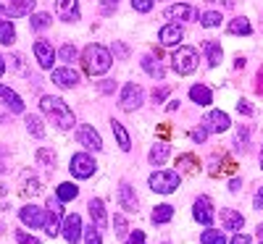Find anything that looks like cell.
I'll return each instance as SVG.
<instances>
[{
    "instance_id": "6da1fadb",
    "label": "cell",
    "mask_w": 263,
    "mask_h": 244,
    "mask_svg": "<svg viewBox=\"0 0 263 244\" xmlns=\"http://www.w3.org/2000/svg\"><path fill=\"white\" fill-rule=\"evenodd\" d=\"M40 110H42V113H45V116L53 121V126H58L61 131H69V129L77 126V121H74V110L66 105L61 97L42 95V97H40Z\"/></svg>"
},
{
    "instance_id": "7a4b0ae2",
    "label": "cell",
    "mask_w": 263,
    "mask_h": 244,
    "mask_svg": "<svg viewBox=\"0 0 263 244\" xmlns=\"http://www.w3.org/2000/svg\"><path fill=\"white\" fill-rule=\"evenodd\" d=\"M82 63H84V71L90 74V76H103L108 69L114 66V55L108 48L103 45H87L84 53H82Z\"/></svg>"
},
{
    "instance_id": "3957f363",
    "label": "cell",
    "mask_w": 263,
    "mask_h": 244,
    "mask_svg": "<svg viewBox=\"0 0 263 244\" xmlns=\"http://www.w3.org/2000/svg\"><path fill=\"white\" fill-rule=\"evenodd\" d=\"M179 184H182L179 171H171V168H156L147 176V187L156 194H171L179 189Z\"/></svg>"
},
{
    "instance_id": "277c9868",
    "label": "cell",
    "mask_w": 263,
    "mask_h": 244,
    "mask_svg": "<svg viewBox=\"0 0 263 244\" xmlns=\"http://www.w3.org/2000/svg\"><path fill=\"white\" fill-rule=\"evenodd\" d=\"M197 63H200V58H197V50L190 48V45H179L177 50L171 53V69L177 71L179 76H190V74L197 69Z\"/></svg>"
},
{
    "instance_id": "5b68a950",
    "label": "cell",
    "mask_w": 263,
    "mask_h": 244,
    "mask_svg": "<svg viewBox=\"0 0 263 244\" xmlns=\"http://www.w3.org/2000/svg\"><path fill=\"white\" fill-rule=\"evenodd\" d=\"M69 171H71V176L74 179H90V176H95V171H98V163H95V158L90 152H74L71 155V160H69Z\"/></svg>"
},
{
    "instance_id": "8992f818",
    "label": "cell",
    "mask_w": 263,
    "mask_h": 244,
    "mask_svg": "<svg viewBox=\"0 0 263 244\" xmlns=\"http://www.w3.org/2000/svg\"><path fill=\"white\" fill-rule=\"evenodd\" d=\"M142 100H145V92L140 90V84L126 82V84L121 87V92H119V108H121V110L132 113V110H137V108L142 105Z\"/></svg>"
},
{
    "instance_id": "52a82bcc",
    "label": "cell",
    "mask_w": 263,
    "mask_h": 244,
    "mask_svg": "<svg viewBox=\"0 0 263 244\" xmlns=\"http://www.w3.org/2000/svg\"><path fill=\"white\" fill-rule=\"evenodd\" d=\"M37 0H0V16L6 18H24L34 13Z\"/></svg>"
},
{
    "instance_id": "ba28073f",
    "label": "cell",
    "mask_w": 263,
    "mask_h": 244,
    "mask_svg": "<svg viewBox=\"0 0 263 244\" xmlns=\"http://www.w3.org/2000/svg\"><path fill=\"white\" fill-rule=\"evenodd\" d=\"M61 236L69 241V244H79L84 239V223H82V215L71 213V215H63V226H61Z\"/></svg>"
},
{
    "instance_id": "9c48e42d",
    "label": "cell",
    "mask_w": 263,
    "mask_h": 244,
    "mask_svg": "<svg viewBox=\"0 0 263 244\" xmlns=\"http://www.w3.org/2000/svg\"><path fill=\"white\" fill-rule=\"evenodd\" d=\"M192 218L197 220V223H203L205 229L213 223V218H216V208H213V199L208 194H200L195 199V205H192Z\"/></svg>"
},
{
    "instance_id": "30bf717a",
    "label": "cell",
    "mask_w": 263,
    "mask_h": 244,
    "mask_svg": "<svg viewBox=\"0 0 263 244\" xmlns=\"http://www.w3.org/2000/svg\"><path fill=\"white\" fill-rule=\"evenodd\" d=\"M18 218H21V223L29 226V229H45L48 210H42L40 205H24L18 210Z\"/></svg>"
},
{
    "instance_id": "8fae6325",
    "label": "cell",
    "mask_w": 263,
    "mask_h": 244,
    "mask_svg": "<svg viewBox=\"0 0 263 244\" xmlns=\"http://www.w3.org/2000/svg\"><path fill=\"white\" fill-rule=\"evenodd\" d=\"M77 142H79L82 147H87L90 152H100V150H103V137L98 134V129L90 126V124L77 126Z\"/></svg>"
},
{
    "instance_id": "7c38bea8",
    "label": "cell",
    "mask_w": 263,
    "mask_h": 244,
    "mask_svg": "<svg viewBox=\"0 0 263 244\" xmlns=\"http://www.w3.org/2000/svg\"><path fill=\"white\" fill-rule=\"evenodd\" d=\"M79 82H82V74L74 69V66H61V69H53V84H58L61 90H74Z\"/></svg>"
},
{
    "instance_id": "4fadbf2b",
    "label": "cell",
    "mask_w": 263,
    "mask_h": 244,
    "mask_svg": "<svg viewBox=\"0 0 263 244\" xmlns=\"http://www.w3.org/2000/svg\"><path fill=\"white\" fill-rule=\"evenodd\" d=\"M34 58H37V63H40V69H45V71H53V63H55V50H53V45L48 39H37L34 42Z\"/></svg>"
},
{
    "instance_id": "5bb4252c",
    "label": "cell",
    "mask_w": 263,
    "mask_h": 244,
    "mask_svg": "<svg viewBox=\"0 0 263 244\" xmlns=\"http://www.w3.org/2000/svg\"><path fill=\"white\" fill-rule=\"evenodd\" d=\"M163 16L168 21H200V11L195 6H187V3H177V6H168L163 11Z\"/></svg>"
},
{
    "instance_id": "9a60e30c",
    "label": "cell",
    "mask_w": 263,
    "mask_h": 244,
    "mask_svg": "<svg viewBox=\"0 0 263 244\" xmlns=\"http://www.w3.org/2000/svg\"><path fill=\"white\" fill-rule=\"evenodd\" d=\"M119 205H121L124 213H137V208H140L137 189L132 187L129 181H121V184H119Z\"/></svg>"
},
{
    "instance_id": "2e32d148",
    "label": "cell",
    "mask_w": 263,
    "mask_h": 244,
    "mask_svg": "<svg viewBox=\"0 0 263 244\" xmlns=\"http://www.w3.org/2000/svg\"><path fill=\"white\" fill-rule=\"evenodd\" d=\"M55 16L66 24H77L82 18V11H79V3L77 0H55Z\"/></svg>"
},
{
    "instance_id": "e0dca14e",
    "label": "cell",
    "mask_w": 263,
    "mask_h": 244,
    "mask_svg": "<svg viewBox=\"0 0 263 244\" xmlns=\"http://www.w3.org/2000/svg\"><path fill=\"white\" fill-rule=\"evenodd\" d=\"M203 126L211 131V134H221V131H229L232 118L224 113V110H211V113L205 116V121H203Z\"/></svg>"
},
{
    "instance_id": "ac0fdd59",
    "label": "cell",
    "mask_w": 263,
    "mask_h": 244,
    "mask_svg": "<svg viewBox=\"0 0 263 244\" xmlns=\"http://www.w3.org/2000/svg\"><path fill=\"white\" fill-rule=\"evenodd\" d=\"M182 37H184L182 27H179V24H174V21L163 24V27H161V32H158V42H161L163 48H177L179 42H182Z\"/></svg>"
},
{
    "instance_id": "d6986e66",
    "label": "cell",
    "mask_w": 263,
    "mask_h": 244,
    "mask_svg": "<svg viewBox=\"0 0 263 244\" xmlns=\"http://www.w3.org/2000/svg\"><path fill=\"white\" fill-rule=\"evenodd\" d=\"M0 103H3L11 113H24V100H21L11 87H6V84H0Z\"/></svg>"
},
{
    "instance_id": "ffe728a7",
    "label": "cell",
    "mask_w": 263,
    "mask_h": 244,
    "mask_svg": "<svg viewBox=\"0 0 263 244\" xmlns=\"http://www.w3.org/2000/svg\"><path fill=\"white\" fill-rule=\"evenodd\" d=\"M221 226H224V231H242L245 218H242V213H237L232 208H221Z\"/></svg>"
},
{
    "instance_id": "44dd1931",
    "label": "cell",
    "mask_w": 263,
    "mask_h": 244,
    "mask_svg": "<svg viewBox=\"0 0 263 244\" xmlns=\"http://www.w3.org/2000/svg\"><path fill=\"white\" fill-rule=\"evenodd\" d=\"M190 100H192L195 105H200V108L211 105V103H213L211 87H208V84H192V87H190Z\"/></svg>"
},
{
    "instance_id": "7402d4cb",
    "label": "cell",
    "mask_w": 263,
    "mask_h": 244,
    "mask_svg": "<svg viewBox=\"0 0 263 244\" xmlns=\"http://www.w3.org/2000/svg\"><path fill=\"white\" fill-rule=\"evenodd\" d=\"M168 155H171V147L166 142H156V145L150 147V152H147V163L158 168V166H163L168 160Z\"/></svg>"
},
{
    "instance_id": "603a6c76",
    "label": "cell",
    "mask_w": 263,
    "mask_h": 244,
    "mask_svg": "<svg viewBox=\"0 0 263 244\" xmlns=\"http://www.w3.org/2000/svg\"><path fill=\"white\" fill-rule=\"evenodd\" d=\"M87 210H90L92 223L103 231V229H105V202H103L100 197H92V199H90V205H87Z\"/></svg>"
},
{
    "instance_id": "cb8c5ba5",
    "label": "cell",
    "mask_w": 263,
    "mask_h": 244,
    "mask_svg": "<svg viewBox=\"0 0 263 244\" xmlns=\"http://www.w3.org/2000/svg\"><path fill=\"white\" fill-rule=\"evenodd\" d=\"M142 71L153 79H163L166 76V69L161 66V60L156 55H142Z\"/></svg>"
},
{
    "instance_id": "d4e9b609",
    "label": "cell",
    "mask_w": 263,
    "mask_h": 244,
    "mask_svg": "<svg viewBox=\"0 0 263 244\" xmlns=\"http://www.w3.org/2000/svg\"><path fill=\"white\" fill-rule=\"evenodd\" d=\"M111 129H114V137H116V145L124 150V152H129L132 150V137H129V131H126V126L121 124V121H111Z\"/></svg>"
},
{
    "instance_id": "484cf974",
    "label": "cell",
    "mask_w": 263,
    "mask_h": 244,
    "mask_svg": "<svg viewBox=\"0 0 263 244\" xmlns=\"http://www.w3.org/2000/svg\"><path fill=\"white\" fill-rule=\"evenodd\" d=\"M13 42H16V27H13V21H8L6 16H0V45L11 48Z\"/></svg>"
},
{
    "instance_id": "4316f807",
    "label": "cell",
    "mask_w": 263,
    "mask_h": 244,
    "mask_svg": "<svg viewBox=\"0 0 263 244\" xmlns=\"http://www.w3.org/2000/svg\"><path fill=\"white\" fill-rule=\"evenodd\" d=\"M203 50H205V58H208V66L211 69H216L218 63H221V58H224V48H221V42H205L203 45Z\"/></svg>"
},
{
    "instance_id": "83f0119b",
    "label": "cell",
    "mask_w": 263,
    "mask_h": 244,
    "mask_svg": "<svg viewBox=\"0 0 263 244\" xmlns=\"http://www.w3.org/2000/svg\"><path fill=\"white\" fill-rule=\"evenodd\" d=\"M227 32H229V34H242V37H248V34H253V24H250L245 16H237V18H232L229 24H227Z\"/></svg>"
},
{
    "instance_id": "f1b7e54d",
    "label": "cell",
    "mask_w": 263,
    "mask_h": 244,
    "mask_svg": "<svg viewBox=\"0 0 263 244\" xmlns=\"http://www.w3.org/2000/svg\"><path fill=\"white\" fill-rule=\"evenodd\" d=\"M171 218H174V208H171V205H156V208H153V213H150V220H153L156 226L168 223Z\"/></svg>"
},
{
    "instance_id": "f546056e",
    "label": "cell",
    "mask_w": 263,
    "mask_h": 244,
    "mask_svg": "<svg viewBox=\"0 0 263 244\" xmlns=\"http://www.w3.org/2000/svg\"><path fill=\"white\" fill-rule=\"evenodd\" d=\"M55 197L61 199V202H71V199H77V197H79V187H77V184H71V181H63V184H58Z\"/></svg>"
},
{
    "instance_id": "4dcf8cb0",
    "label": "cell",
    "mask_w": 263,
    "mask_h": 244,
    "mask_svg": "<svg viewBox=\"0 0 263 244\" xmlns=\"http://www.w3.org/2000/svg\"><path fill=\"white\" fill-rule=\"evenodd\" d=\"M61 226H63V213H55V210H48V223H45V234L53 239L61 234Z\"/></svg>"
},
{
    "instance_id": "1f68e13d",
    "label": "cell",
    "mask_w": 263,
    "mask_h": 244,
    "mask_svg": "<svg viewBox=\"0 0 263 244\" xmlns=\"http://www.w3.org/2000/svg\"><path fill=\"white\" fill-rule=\"evenodd\" d=\"M53 24V16L50 13H32L29 16V29L32 32H45Z\"/></svg>"
},
{
    "instance_id": "d6a6232c",
    "label": "cell",
    "mask_w": 263,
    "mask_h": 244,
    "mask_svg": "<svg viewBox=\"0 0 263 244\" xmlns=\"http://www.w3.org/2000/svg\"><path fill=\"white\" fill-rule=\"evenodd\" d=\"M24 124H27V131H29L34 139H42V137H45V126H42V118H40V116H27Z\"/></svg>"
},
{
    "instance_id": "836d02e7",
    "label": "cell",
    "mask_w": 263,
    "mask_h": 244,
    "mask_svg": "<svg viewBox=\"0 0 263 244\" xmlns=\"http://www.w3.org/2000/svg\"><path fill=\"white\" fill-rule=\"evenodd\" d=\"M221 21H224V16L218 13V11H205V13H200V27H205V29L221 27Z\"/></svg>"
},
{
    "instance_id": "e575fe53",
    "label": "cell",
    "mask_w": 263,
    "mask_h": 244,
    "mask_svg": "<svg viewBox=\"0 0 263 244\" xmlns=\"http://www.w3.org/2000/svg\"><path fill=\"white\" fill-rule=\"evenodd\" d=\"M200 244H227V239H224L221 231H216V229L208 226V229L200 234Z\"/></svg>"
},
{
    "instance_id": "d590c367",
    "label": "cell",
    "mask_w": 263,
    "mask_h": 244,
    "mask_svg": "<svg viewBox=\"0 0 263 244\" xmlns=\"http://www.w3.org/2000/svg\"><path fill=\"white\" fill-rule=\"evenodd\" d=\"M114 234H116L119 239H126V234H129V226H126V218H124L121 213H116V215H114Z\"/></svg>"
},
{
    "instance_id": "8d00e7d4",
    "label": "cell",
    "mask_w": 263,
    "mask_h": 244,
    "mask_svg": "<svg viewBox=\"0 0 263 244\" xmlns=\"http://www.w3.org/2000/svg\"><path fill=\"white\" fill-rule=\"evenodd\" d=\"M84 244H103V236H100V229L92 223V226H84Z\"/></svg>"
},
{
    "instance_id": "74e56055",
    "label": "cell",
    "mask_w": 263,
    "mask_h": 244,
    "mask_svg": "<svg viewBox=\"0 0 263 244\" xmlns=\"http://www.w3.org/2000/svg\"><path fill=\"white\" fill-rule=\"evenodd\" d=\"M58 55H61L63 63H74V60H77V48L71 45V42H66V45L58 50Z\"/></svg>"
},
{
    "instance_id": "f35d334b",
    "label": "cell",
    "mask_w": 263,
    "mask_h": 244,
    "mask_svg": "<svg viewBox=\"0 0 263 244\" xmlns=\"http://www.w3.org/2000/svg\"><path fill=\"white\" fill-rule=\"evenodd\" d=\"M248 139H250V129L248 126H239L237 129V137H234V147H239V150L248 147Z\"/></svg>"
},
{
    "instance_id": "ab89813d",
    "label": "cell",
    "mask_w": 263,
    "mask_h": 244,
    "mask_svg": "<svg viewBox=\"0 0 263 244\" xmlns=\"http://www.w3.org/2000/svg\"><path fill=\"white\" fill-rule=\"evenodd\" d=\"M177 168H184V171H195V168H197V160L192 158V155H179V158H177Z\"/></svg>"
},
{
    "instance_id": "60d3db41",
    "label": "cell",
    "mask_w": 263,
    "mask_h": 244,
    "mask_svg": "<svg viewBox=\"0 0 263 244\" xmlns=\"http://www.w3.org/2000/svg\"><path fill=\"white\" fill-rule=\"evenodd\" d=\"M124 244H147V236H145V231H129L126 234V239H124Z\"/></svg>"
},
{
    "instance_id": "b9f144b4",
    "label": "cell",
    "mask_w": 263,
    "mask_h": 244,
    "mask_svg": "<svg viewBox=\"0 0 263 244\" xmlns=\"http://www.w3.org/2000/svg\"><path fill=\"white\" fill-rule=\"evenodd\" d=\"M37 160H40L42 166L53 168V166H55V152H50V150H40V152H37Z\"/></svg>"
},
{
    "instance_id": "7bdbcfd3",
    "label": "cell",
    "mask_w": 263,
    "mask_h": 244,
    "mask_svg": "<svg viewBox=\"0 0 263 244\" xmlns=\"http://www.w3.org/2000/svg\"><path fill=\"white\" fill-rule=\"evenodd\" d=\"M153 3H156V0H132V8H135L137 13H150Z\"/></svg>"
},
{
    "instance_id": "ee69618b",
    "label": "cell",
    "mask_w": 263,
    "mask_h": 244,
    "mask_svg": "<svg viewBox=\"0 0 263 244\" xmlns=\"http://www.w3.org/2000/svg\"><path fill=\"white\" fill-rule=\"evenodd\" d=\"M208 134H211V131H208L205 126H197V129L192 131V134H190V137H192V142H197V145H203V142L208 139Z\"/></svg>"
},
{
    "instance_id": "f6af8a7d",
    "label": "cell",
    "mask_w": 263,
    "mask_h": 244,
    "mask_svg": "<svg viewBox=\"0 0 263 244\" xmlns=\"http://www.w3.org/2000/svg\"><path fill=\"white\" fill-rule=\"evenodd\" d=\"M166 97H168V87H156V90H153V103L156 105H161Z\"/></svg>"
},
{
    "instance_id": "bcb514c9",
    "label": "cell",
    "mask_w": 263,
    "mask_h": 244,
    "mask_svg": "<svg viewBox=\"0 0 263 244\" xmlns=\"http://www.w3.org/2000/svg\"><path fill=\"white\" fill-rule=\"evenodd\" d=\"M237 113H239V116H253L255 108H253L248 100H239V103H237Z\"/></svg>"
},
{
    "instance_id": "7dc6e473",
    "label": "cell",
    "mask_w": 263,
    "mask_h": 244,
    "mask_svg": "<svg viewBox=\"0 0 263 244\" xmlns=\"http://www.w3.org/2000/svg\"><path fill=\"white\" fill-rule=\"evenodd\" d=\"M16 241L18 244H40V239L37 236H29L27 231H16Z\"/></svg>"
},
{
    "instance_id": "c3c4849f",
    "label": "cell",
    "mask_w": 263,
    "mask_h": 244,
    "mask_svg": "<svg viewBox=\"0 0 263 244\" xmlns=\"http://www.w3.org/2000/svg\"><path fill=\"white\" fill-rule=\"evenodd\" d=\"M24 184H27V189H24V192H32V194H37V192H40V181L34 179V176H32V181H29V173L24 176Z\"/></svg>"
},
{
    "instance_id": "681fc988",
    "label": "cell",
    "mask_w": 263,
    "mask_h": 244,
    "mask_svg": "<svg viewBox=\"0 0 263 244\" xmlns=\"http://www.w3.org/2000/svg\"><path fill=\"white\" fill-rule=\"evenodd\" d=\"M100 92H103V95H111V92H116V82H111V79L100 82Z\"/></svg>"
},
{
    "instance_id": "f907efd6",
    "label": "cell",
    "mask_w": 263,
    "mask_h": 244,
    "mask_svg": "<svg viewBox=\"0 0 263 244\" xmlns=\"http://www.w3.org/2000/svg\"><path fill=\"white\" fill-rule=\"evenodd\" d=\"M100 11L108 16V13H114L116 11V0H103V3H100Z\"/></svg>"
},
{
    "instance_id": "816d5d0a",
    "label": "cell",
    "mask_w": 263,
    "mask_h": 244,
    "mask_svg": "<svg viewBox=\"0 0 263 244\" xmlns=\"http://www.w3.org/2000/svg\"><path fill=\"white\" fill-rule=\"evenodd\" d=\"M253 208L255 210H263V187L255 192V197H253Z\"/></svg>"
},
{
    "instance_id": "f5cc1de1",
    "label": "cell",
    "mask_w": 263,
    "mask_h": 244,
    "mask_svg": "<svg viewBox=\"0 0 263 244\" xmlns=\"http://www.w3.org/2000/svg\"><path fill=\"white\" fill-rule=\"evenodd\" d=\"M229 244H250V236L248 234H234Z\"/></svg>"
},
{
    "instance_id": "db71d44e",
    "label": "cell",
    "mask_w": 263,
    "mask_h": 244,
    "mask_svg": "<svg viewBox=\"0 0 263 244\" xmlns=\"http://www.w3.org/2000/svg\"><path fill=\"white\" fill-rule=\"evenodd\" d=\"M179 105H182V100H168V103H166V110H168V113H174Z\"/></svg>"
},
{
    "instance_id": "11a10c76",
    "label": "cell",
    "mask_w": 263,
    "mask_h": 244,
    "mask_svg": "<svg viewBox=\"0 0 263 244\" xmlns=\"http://www.w3.org/2000/svg\"><path fill=\"white\" fill-rule=\"evenodd\" d=\"M239 187H242V179H232L229 181V192H239Z\"/></svg>"
},
{
    "instance_id": "9f6ffc18",
    "label": "cell",
    "mask_w": 263,
    "mask_h": 244,
    "mask_svg": "<svg viewBox=\"0 0 263 244\" xmlns=\"http://www.w3.org/2000/svg\"><path fill=\"white\" fill-rule=\"evenodd\" d=\"M114 50H116V55H119V58H126V55H129V50H126L124 45H116Z\"/></svg>"
},
{
    "instance_id": "6f0895ef",
    "label": "cell",
    "mask_w": 263,
    "mask_h": 244,
    "mask_svg": "<svg viewBox=\"0 0 263 244\" xmlns=\"http://www.w3.org/2000/svg\"><path fill=\"white\" fill-rule=\"evenodd\" d=\"M234 69H245V58H234Z\"/></svg>"
},
{
    "instance_id": "680465c9",
    "label": "cell",
    "mask_w": 263,
    "mask_h": 244,
    "mask_svg": "<svg viewBox=\"0 0 263 244\" xmlns=\"http://www.w3.org/2000/svg\"><path fill=\"white\" fill-rule=\"evenodd\" d=\"M3 74H6V58L0 55V76H3Z\"/></svg>"
},
{
    "instance_id": "91938a15",
    "label": "cell",
    "mask_w": 263,
    "mask_h": 244,
    "mask_svg": "<svg viewBox=\"0 0 263 244\" xmlns=\"http://www.w3.org/2000/svg\"><path fill=\"white\" fill-rule=\"evenodd\" d=\"M258 234H260V236H263V223H260V226H258Z\"/></svg>"
},
{
    "instance_id": "94428289",
    "label": "cell",
    "mask_w": 263,
    "mask_h": 244,
    "mask_svg": "<svg viewBox=\"0 0 263 244\" xmlns=\"http://www.w3.org/2000/svg\"><path fill=\"white\" fill-rule=\"evenodd\" d=\"M260 168H263V150H260Z\"/></svg>"
},
{
    "instance_id": "6125c7cd",
    "label": "cell",
    "mask_w": 263,
    "mask_h": 244,
    "mask_svg": "<svg viewBox=\"0 0 263 244\" xmlns=\"http://www.w3.org/2000/svg\"><path fill=\"white\" fill-rule=\"evenodd\" d=\"M260 244H263V241H260Z\"/></svg>"
}]
</instances>
